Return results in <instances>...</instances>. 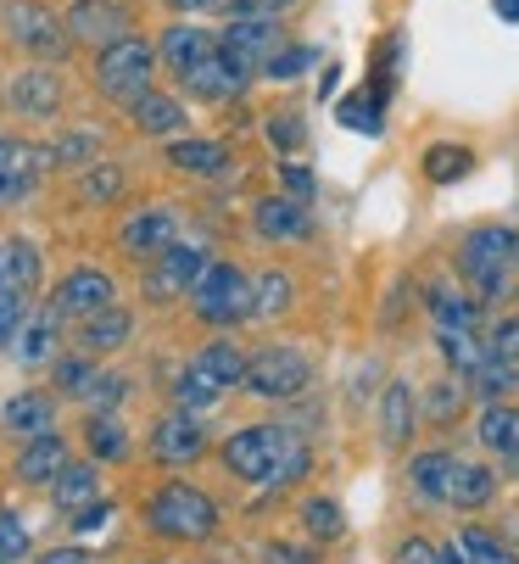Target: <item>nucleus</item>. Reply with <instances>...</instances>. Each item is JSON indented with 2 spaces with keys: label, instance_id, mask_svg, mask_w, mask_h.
<instances>
[{
  "label": "nucleus",
  "instance_id": "9d476101",
  "mask_svg": "<svg viewBox=\"0 0 519 564\" xmlns=\"http://www.w3.org/2000/svg\"><path fill=\"white\" fill-rule=\"evenodd\" d=\"M62 23H67L73 45H112V40L134 34V23H129V12L118 7V0H78Z\"/></svg>",
  "mask_w": 519,
  "mask_h": 564
},
{
  "label": "nucleus",
  "instance_id": "f704fd0d",
  "mask_svg": "<svg viewBox=\"0 0 519 564\" xmlns=\"http://www.w3.org/2000/svg\"><path fill=\"white\" fill-rule=\"evenodd\" d=\"M56 325H62L56 313L23 318V325H18V358H23V364H45V358H56Z\"/></svg>",
  "mask_w": 519,
  "mask_h": 564
},
{
  "label": "nucleus",
  "instance_id": "3c124183",
  "mask_svg": "<svg viewBox=\"0 0 519 564\" xmlns=\"http://www.w3.org/2000/svg\"><path fill=\"white\" fill-rule=\"evenodd\" d=\"M123 391H129V380H123V375H96V386L84 391V397H90V402H96L101 414H112L118 402H123Z\"/></svg>",
  "mask_w": 519,
  "mask_h": 564
},
{
  "label": "nucleus",
  "instance_id": "423d86ee",
  "mask_svg": "<svg viewBox=\"0 0 519 564\" xmlns=\"http://www.w3.org/2000/svg\"><path fill=\"white\" fill-rule=\"evenodd\" d=\"M191 302L207 325H240V318H251V280L235 263H207L202 280L191 285Z\"/></svg>",
  "mask_w": 519,
  "mask_h": 564
},
{
  "label": "nucleus",
  "instance_id": "20e7f679",
  "mask_svg": "<svg viewBox=\"0 0 519 564\" xmlns=\"http://www.w3.org/2000/svg\"><path fill=\"white\" fill-rule=\"evenodd\" d=\"M151 78H156V45H145V40H134V34L101 45V56H96V85H101L107 101L134 107V101L151 90Z\"/></svg>",
  "mask_w": 519,
  "mask_h": 564
},
{
  "label": "nucleus",
  "instance_id": "bf43d9fd",
  "mask_svg": "<svg viewBox=\"0 0 519 564\" xmlns=\"http://www.w3.org/2000/svg\"><path fill=\"white\" fill-rule=\"evenodd\" d=\"M40 564H84V547H56V553H40Z\"/></svg>",
  "mask_w": 519,
  "mask_h": 564
},
{
  "label": "nucleus",
  "instance_id": "39448f33",
  "mask_svg": "<svg viewBox=\"0 0 519 564\" xmlns=\"http://www.w3.org/2000/svg\"><path fill=\"white\" fill-rule=\"evenodd\" d=\"M307 380H313V364L296 347H263L257 358H246V375H240V386L263 402H291L307 391Z\"/></svg>",
  "mask_w": 519,
  "mask_h": 564
},
{
  "label": "nucleus",
  "instance_id": "13d9d810",
  "mask_svg": "<svg viewBox=\"0 0 519 564\" xmlns=\"http://www.w3.org/2000/svg\"><path fill=\"white\" fill-rule=\"evenodd\" d=\"M263 558H269V564H318V553H313V547H291V542H269V547H263Z\"/></svg>",
  "mask_w": 519,
  "mask_h": 564
},
{
  "label": "nucleus",
  "instance_id": "72a5a7b5",
  "mask_svg": "<svg viewBox=\"0 0 519 564\" xmlns=\"http://www.w3.org/2000/svg\"><path fill=\"white\" fill-rule=\"evenodd\" d=\"M430 318H436V330H480V302L458 291H430Z\"/></svg>",
  "mask_w": 519,
  "mask_h": 564
},
{
  "label": "nucleus",
  "instance_id": "f03ea898",
  "mask_svg": "<svg viewBox=\"0 0 519 564\" xmlns=\"http://www.w3.org/2000/svg\"><path fill=\"white\" fill-rule=\"evenodd\" d=\"M513 269H519V235L508 224H480L458 240V274L475 285L480 302H497Z\"/></svg>",
  "mask_w": 519,
  "mask_h": 564
},
{
  "label": "nucleus",
  "instance_id": "393cba45",
  "mask_svg": "<svg viewBox=\"0 0 519 564\" xmlns=\"http://www.w3.org/2000/svg\"><path fill=\"white\" fill-rule=\"evenodd\" d=\"M51 498H56V509L62 514H73V509H84V503H96L101 498V475H96V464H62L56 469V480H51Z\"/></svg>",
  "mask_w": 519,
  "mask_h": 564
},
{
  "label": "nucleus",
  "instance_id": "0eeeda50",
  "mask_svg": "<svg viewBox=\"0 0 519 564\" xmlns=\"http://www.w3.org/2000/svg\"><path fill=\"white\" fill-rule=\"evenodd\" d=\"M7 34L29 51V56H40V62H62L67 56V23L51 12V7H40V0H12L7 7Z\"/></svg>",
  "mask_w": 519,
  "mask_h": 564
},
{
  "label": "nucleus",
  "instance_id": "5fc2aeb1",
  "mask_svg": "<svg viewBox=\"0 0 519 564\" xmlns=\"http://www.w3.org/2000/svg\"><path fill=\"white\" fill-rule=\"evenodd\" d=\"M391 564H442V547L424 542V536H408V542L391 553Z\"/></svg>",
  "mask_w": 519,
  "mask_h": 564
},
{
  "label": "nucleus",
  "instance_id": "aec40b11",
  "mask_svg": "<svg viewBox=\"0 0 519 564\" xmlns=\"http://www.w3.org/2000/svg\"><path fill=\"white\" fill-rule=\"evenodd\" d=\"M40 274H45L40 247H34V240H23V235H12L7 247H0V285L18 291V296H34L40 291Z\"/></svg>",
  "mask_w": 519,
  "mask_h": 564
},
{
  "label": "nucleus",
  "instance_id": "052dcab7",
  "mask_svg": "<svg viewBox=\"0 0 519 564\" xmlns=\"http://www.w3.org/2000/svg\"><path fill=\"white\" fill-rule=\"evenodd\" d=\"M167 7H173V12H218L224 0H167Z\"/></svg>",
  "mask_w": 519,
  "mask_h": 564
},
{
  "label": "nucleus",
  "instance_id": "680f3d73",
  "mask_svg": "<svg viewBox=\"0 0 519 564\" xmlns=\"http://www.w3.org/2000/svg\"><path fill=\"white\" fill-rule=\"evenodd\" d=\"M491 12H497L502 23H519V0H491Z\"/></svg>",
  "mask_w": 519,
  "mask_h": 564
},
{
  "label": "nucleus",
  "instance_id": "1a4fd4ad",
  "mask_svg": "<svg viewBox=\"0 0 519 564\" xmlns=\"http://www.w3.org/2000/svg\"><path fill=\"white\" fill-rule=\"evenodd\" d=\"M107 302H118V285L107 269H73L56 291H51V313L56 318H90L101 313Z\"/></svg>",
  "mask_w": 519,
  "mask_h": 564
},
{
  "label": "nucleus",
  "instance_id": "2f4dec72",
  "mask_svg": "<svg viewBox=\"0 0 519 564\" xmlns=\"http://www.w3.org/2000/svg\"><path fill=\"white\" fill-rule=\"evenodd\" d=\"M51 420H56V402L45 391H23L7 402V431H18V436H40V431H51Z\"/></svg>",
  "mask_w": 519,
  "mask_h": 564
},
{
  "label": "nucleus",
  "instance_id": "cd10ccee",
  "mask_svg": "<svg viewBox=\"0 0 519 564\" xmlns=\"http://www.w3.org/2000/svg\"><path fill=\"white\" fill-rule=\"evenodd\" d=\"M386 107H391V96H380L375 85H364V90H353V96L335 107V118H340V129H353V134H380L386 129Z\"/></svg>",
  "mask_w": 519,
  "mask_h": 564
},
{
  "label": "nucleus",
  "instance_id": "de8ad7c7",
  "mask_svg": "<svg viewBox=\"0 0 519 564\" xmlns=\"http://www.w3.org/2000/svg\"><path fill=\"white\" fill-rule=\"evenodd\" d=\"M96 151H101L96 134H62V140L51 145V163H67V169H73V163H90Z\"/></svg>",
  "mask_w": 519,
  "mask_h": 564
},
{
  "label": "nucleus",
  "instance_id": "412c9836",
  "mask_svg": "<svg viewBox=\"0 0 519 564\" xmlns=\"http://www.w3.org/2000/svg\"><path fill=\"white\" fill-rule=\"evenodd\" d=\"M413 425H419L413 386H408V380H391L386 397H380V442H386V447H408V442H413Z\"/></svg>",
  "mask_w": 519,
  "mask_h": 564
},
{
  "label": "nucleus",
  "instance_id": "c9c22d12",
  "mask_svg": "<svg viewBox=\"0 0 519 564\" xmlns=\"http://www.w3.org/2000/svg\"><path fill=\"white\" fill-rule=\"evenodd\" d=\"M469 386H475V397L502 402L508 391H519V364H502V358H491V352H486V364H480V369H469Z\"/></svg>",
  "mask_w": 519,
  "mask_h": 564
},
{
  "label": "nucleus",
  "instance_id": "5701e85b",
  "mask_svg": "<svg viewBox=\"0 0 519 564\" xmlns=\"http://www.w3.org/2000/svg\"><path fill=\"white\" fill-rule=\"evenodd\" d=\"M67 464V442L56 436V431H40V436H29V447L18 453V480H29V487H51L56 480V469Z\"/></svg>",
  "mask_w": 519,
  "mask_h": 564
},
{
  "label": "nucleus",
  "instance_id": "473e14b6",
  "mask_svg": "<svg viewBox=\"0 0 519 564\" xmlns=\"http://www.w3.org/2000/svg\"><path fill=\"white\" fill-rule=\"evenodd\" d=\"M291 302H296L291 274L269 269V274H257V280H251V318H280V313H291Z\"/></svg>",
  "mask_w": 519,
  "mask_h": 564
},
{
  "label": "nucleus",
  "instance_id": "7ed1b4c3",
  "mask_svg": "<svg viewBox=\"0 0 519 564\" xmlns=\"http://www.w3.org/2000/svg\"><path fill=\"white\" fill-rule=\"evenodd\" d=\"M145 525L167 542H207L218 531V503L207 492L185 487V480H167L145 503Z\"/></svg>",
  "mask_w": 519,
  "mask_h": 564
},
{
  "label": "nucleus",
  "instance_id": "8fccbe9b",
  "mask_svg": "<svg viewBox=\"0 0 519 564\" xmlns=\"http://www.w3.org/2000/svg\"><path fill=\"white\" fill-rule=\"evenodd\" d=\"M486 352L502 358V364H519V318H497L491 336H486Z\"/></svg>",
  "mask_w": 519,
  "mask_h": 564
},
{
  "label": "nucleus",
  "instance_id": "6e6552de",
  "mask_svg": "<svg viewBox=\"0 0 519 564\" xmlns=\"http://www.w3.org/2000/svg\"><path fill=\"white\" fill-rule=\"evenodd\" d=\"M180 85L196 96V101H213V107H224V101H240L246 96V85H251V73L218 45V51H207L185 78H180Z\"/></svg>",
  "mask_w": 519,
  "mask_h": 564
},
{
  "label": "nucleus",
  "instance_id": "09e8293b",
  "mask_svg": "<svg viewBox=\"0 0 519 564\" xmlns=\"http://www.w3.org/2000/svg\"><path fill=\"white\" fill-rule=\"evenodd\" d=\"M29 296H18V291H7L0 285V347H12L18 341V325L29 318V307H23Z\"/></svg>",
  "mask_w": 519,
  "mask_h": 564
},
{
  "label": "nucleus",
  "instance_id": "a18cd8bd",
  "mask_svg": "<svg viewBox=\"0 0 519 564\" xmlns=\"http://www.w3.org/2000/svg\"><path fill=\"white\" fill-rule=\"evenodd\" d=\"M29 558V525L18 514H0V564Z\"/></svg>",
  "mask_w": 519,
  "mask_h": 564
},
{
  "label": "nucleus",
  "instance_id": "bb28decb",
  "mask_svg": "<svg viewBox=\"0 0 519 564\" xmlns=\"http://www.w3.org/2000/svg\"><path fill=\"white\" fill-rule=\"evenodd\" d=\"M480 447L497 453V458H519V409H508V402H486V414L475 425Z\"/></svg>",
  "mask_w": 519,
  "mask_h": 564
},
{
  "label": "nucleus",
  "instance_id": "dca6fc26",
  "mask_svg": "<svg viewBox=\"0 0 519 564\" xmlns=\"http://www.w3.org/2000/svg\"><path fill=\"white\" fill-rule=\"evenodd\" d=\"M207 51H218V34H207V29H196V23H167L162 40H156V62H167L173 78H185Z\"/></svg>",
  "mask_w": 519,
  "mask_h": 564
},
{
  "label": "nucleus",
  "instance_id": "f8f14e48",
  "mask_svg": "<svg viewBox=\"0 0 519 564\" xmlns=\"http://www.w3.org/2000/svg\"><path fill=\"white\" fill-rule=\"evenodd\" d=\"M45 169H51V145H29V140H7V134H0V202L29 196Z\"/></svg>",
  "mask_w": 519,
  "mask_h": 564
},
{
  "label": "nucleus",
  "instance_id": "6ab92c4d",
  "mask_svg": "<svg viewBox=\"0 0 519 564\" xmlns=\"http://www.w3.org/2000/svg\"><path fill=\"white\" fill-rule=\"evenodd\" d=\"M12 107L23 118H56L62 112V78L51 67H29L12 78Z\"/></svg>",
  "mask_w": 519,
  "mask_h": 564
},
{
  "label": "nucleus",
  "instance_id": "a211bd4d",
  "mask_svg": "<svg viewBox=\"0 0 519 564\" xmlns=\"http://www.w3.org/2000/svg\"><path fill=\"white\" fill-rule=\"evenodd\" d=\"M213 258L202 252V247H180L173 240L167 252H156V274H151V296H173V291H191L196 280H202V269H207Z\"/></svg>",
  "mask_w": 519,
  "mask_h": 564
},
{
  "label": "nucleus",
  "instance_id": "49530a36",
  "mask_svg": "<svg viewBox=\"0 0 519 564\" xmlns=\"http://www.w3.org/2000/svg\"><path fill=\"white\" fill-rule=\"evenodd\" d=\"M458 409H464V386H453V380L430 386V397H424V414H430V420H442V425H447Z\"/></svg>",
  "mask_w": 519,
  "mask_h": 564
},
{
  "label": "nucleus",
  "instance_id": "ea45409f",
  "mask_svg": "<svg viewBox=\"0 0 519 564\" xmlns=\"http://www.w3.org/2000/svg\"><path fill=\"white\" fill-rule=\"evenodd\" d=\"M302 525H307V536H313V542H335V536L346 531V520H340V503H335V498H307V503H302Z\"/></svg>",
  "mask_w": 519,
  "mask_h": 564
},
{
  "label": "nucleus",
  "instance_id": "9b49d317",
  "mask_svg": "<svg viewBox=\"0 0 519 564\" xmlns=\"http://www.w3.org/2000/svg\"><path fill=\"white\" fill-rule=\"evenodd\" d=\"M218 45L257 78V67H263V56L269 51H280L285 45V29H280V18H235L224 34H218Z\"/></svg>",
  "mask_w": 519,
  "mask_h": 564
},
{
  "label": "nucleus",
  "instance_id": "f257e3e1",
  "mask_svg": "<svg viewBox=\"0 0 519 564\" xmlns=\"http://www.w3.org/2000/svg\"><path fill=\"white\" fill-rule=\"evenodd\" d=\"M224 464L251 487H291L313 469V447L285 425H246L224 442Z\"/></svg>",
  "mask_w": 519,
  "mask_h": 564
},
{
  "label": "nucleus",
  "instance_id": "2eb2a0df",
  "mask_svg": "<svg viewBox=\"0 0 519 564\" xmlns=\"http://www.w3.org/2000/svg\"><path fill=\"white\" fill-rule=\"evenodd\" d=\"M251 224H257L263 240H307L313 235V213L296 196H263L257 213H251Z\"/></svg>",
  "mask_w": 519,
  "mask_h": 564
},
{
  "label": "nucleus",
  "instance_id": "4be33fe9",
  "mask_svg": "<svg viewBox=\"0 0 519 564\" xmlns=\"http://www.w3.org/2000/svg\"><path fill=\"white\" fill-rule=\"evenodd\" d=\"M167 163L196 180H218L229 174V145L224 140H167Z\"/></svg>",
  "mask_w": 519,
  "mask_h": 564
},
{
  "label": "nucleus",
  "instance_id": "58836bf2",
  "mask_svg": "<svg viewBox=\"0 0 519 564\" xmlns=\"http://www.w3.org/2000/svg\"><path fill=\"white\" fill-rule=\"evenodd\" d=\"M313 62H318V51H313V45H280V51H269V56H263V67H257V73L274 78V85H285V78H302Z\"/></svg>",
  "mask_w": 519,
  "mask_h": 564
},
{
  "label": "nucleus",
  "instance_id": "603ef678",
  "mask_svg": "<svg viewBox=\"0 0 519 564\" xmlns=\"http://www.w3.org/2000/svg\"><path fill=\"white\" fill-rule=\"evenodd\" d=\"M269 140H274L280 151H296V145L307 140V129H302L296 112H280V118H269Z\"/></svg>",
  "mask_w": 519,
  "mask_h": 564
},
{
  "label": "nucleus",
  "instance_id": "4d7b16f0",
  "mask_svg": "<svg viewBox=\"0 0 519 564\" xmlns=\"http://www.w3.org/2000/svg\"><path fill=\"white\" fill-rule=\"evenodd\" d=\"M280 180H285V196H296V202H313V174H307L302 163H280Z\"/></svg>",
  "mask_w": 519,
  "mask_h": 564
},
{
  "label": "nucleus",
  "instance_id": "e433bc0d",
  "mask_svg": "<svg viewBox=\"0 0 519 564\" xmlns=\"http://www.w3.org/2000/svg\"><path fill=\"white\" fill-rule=\"evenodd\" d=\"M173 402H180L185 414H207V409H218V402H224V386H213L207 375L185 369V375H180V386H173Z\"/></svg>",
  "mask_w": 519,
  "mask_h": 564
},
{
  "label": "nucleus",
  "instance_id": "e2e57ef3",
  "mask_svg": "<svg viewBox=\"0 0 519 564\" xmlns=\"http://www.w3.org/2000/svg\"><path fill=\"white\" fill-rule=\"evenodd\" d=\"M442 564H469V558H464V547H458V542H447V547H442Z\"/></svg>",
  "mask_w": 519,
  "mask_h": 564
},
{
  "label": "nucleus",
  "instance_id": "a19ab883",
  "mask_svg": "<svg viewBox=\"0 0 519 564\" xmlns=\"http://www.w3.org/2000/svg\"><path fill=\"white\" fill-rule=\"evenodd\" d=\"M458 547H464L469 564H513V553H508L491 531H480V525H464V531H458Z\"/></svg>",
  "mask_w": 519,
  "mask_h": 564
},
{
  "label": "nucleus",
  "instance_id": "864d4df0",
  "mask_svg": "<svg viewBox=\"0 0 519 564\" xmlns=\"http://www.w3.org/2000/svg\"><path fill=\"white\" fill-rule=\"evenodd\" d=\"M235 18H285L296 0H224Z\"/></svg>",
  "mask_w": 519,
  "mask_h": 564
},
{
  "label": "nucleus",
  "instance_id": "c03bdc74",
  "mask_svg": "<svg viewBox=\"0 0 519 564\" xmlns=\"http://www.w3.org/2000/svg\"><path fill=\"white\" fill-rule=\"evenodd\" d=\"M84 196H90V202H112L118 191H123V169L118 163H96V169H84Z\"/></svg>",
  "mask_w": 519,
  "mask_h": 564
},
{
  "label": "nucleus",
  "instance_id": "7c9ffc66",
  "mask_svg": "<svg viewBox=\"0 0 519 564\" xmlns=\"http://www.w3.org/2000/svg\"><path fill=\"white\" fill-rule=\"evenodd\" d=\"M419 169H424L430 185H458V180L475 169V151L458 145V140H442V145H430V151H424V163H419Z\"/></svg>",
  "mask_w": 519,
  "mask_h": 564
},
{
  "label": "nucleus",
  "instance_id": "c85d7f7f",
  "mask_svg": "<svg viewBox=\"0 0 519 564\" xmlns=\"http://www.w3.org/2000/svg\"><path fill=\"white\" fill-rule=\"evenodd\" d=\"M191 369H196V375H207L213 386H224V391H229V386H240V375H246V352H240L229 336H213V341L196 352V364H191Z\"/></svg>",
  "mask_w": 519,
  "mask_h": 564
},
{
  "label": "nucleus",
  "instance_id": "ddd939ff",
  "mask_svg": "<svg viewBox=\"0 0 519 564\" xmlns=\"http://www.w3.org/2000/svg\"><path fill=\"white\" fill-rule=\"evenodd\" d=\"M207 453V431H202V420L196 414H167L156 431H151V458L156 464H167V469H185V464H196Z\"/></svg>",
  "mask_w": 519,
  "mask_h": 564
},
{
  "label": "nucleus",
  "instance_id": "4c0bfd02",
  "mask_svg": "<svg viewBox=\"0 0 519 564\" xmlns=\"http://www.w3.org/2000/svg\"><path fill=\"white\" fill-rule=\"evenodd\" d=\"M436 347H442V358L458 375H469V369L486 364V341H475V330H436Z\"/></svg>",
  "mask_w": 519,
  "mask_h": 564
},
{
  "label": "nucleus",
  "instance_id": "37998d69",
  "mask_svg": "<svg viewBox=\"0 0 519 564\" xmlns=\"http://www.w3.org/2000/svg\"><path fill=\"white\" fill-rule=\"evenodd\" d=\"M90 386H96V364L84 358V352H78V358H62V364H56V391H67V397H84Z\"/></svg>",
  "mask_w": 519,
  "mask_h": 564
},
{
  "label": "nucleus",
  "instance_id": "79ce46f5",
  "mask_svg": "<svg viewBox=\"0 0 519 564\" xmlns=\"http://www.w3.org/2000/svg\"><path fill=\"white\" fill-rule=\"evenodd\" d=\"M90 453H96V458H107V464L129 458V431H123L112 414H101V420L90 425Z\"/></svg>",
  "mask_w": 519,
  "mask_h": 564
},
{
  "label": "nucleus",
  "instance_id": "f3484780",
  "mask_svg": "<svg viewBox=\"0 0 519 564\" xmlns=\"http://www.w3.org/2000/svg\"><path fill=\"white\" fill-rule=\"evenodd\" d=\"M129 336H134V313L118 302L78 318V352H118V347H129Z\"/></svg>",
  "mask_w": 519,
  "mask_h": 564
},
{
  "label": "nucleus",
  "instance_id": "c756f323",
  "mask_svg": "<svg viewBox=\"0 0 519 564\" xmlns=\"http://www.w3.org/2000/svg\"><path fill=\"white\" fill-rule=\"evenodd\" d=\"M497 498V475L486 469V464H464L458 458V469H453V480H447V503L453 509H486Z\"/></svg>",
  "mask_w": 519,
  "mask_h": 564
},
{
  "label": "nucleus",
  "instance_id": "b1692460",
  "mask_svg": "<svg viewBox=\"0 0 519 564\" xmlns=\"http://www.w3.org/2000/svg\"><path fill=\"white\" fill-rule=\"evenodd\" d=\"M453 469H458V458H453L447 447H430V453H419V458L408 464V480H413V492H419L424 503H447Z\"/></svg>",
  "mask_w": 519,
  "mask_h": 564
},
{
  "label": "nucleus",
  "instance_id": "6e6d98bb",
  "mask_svg": "<svg viewBox=\"0 0 519 564\" xmlns=\"http://www.w3.org/2000/svg\"><path fill=\"white\" fill-rule=\"evenodd\" d=\"M112 520V503L107 498H96V503H84V509H73V531L84 536V531H101Z\"/></svg>",
  "mask_w": 519,
  "mask_h": 564
},
{
  "label": "nucleus",
  "instance_id": "a878e982",
  "mask_svg": "<svg viewBox=\"0 0 519 564\" xmlns=\"http://www.w3.org/2000/svg\"><path fill=\"white\" fill-rule=\"evenodd\" d=\"M129 112H134V129L151 134V140H173V134L185 129V107L173 101V96H162V90H145Z\"/></svg>",
  "mask_w": 519,
  "mask_h": 564
},
{
  "label": "nucleus",
  "instance_id": "4468645a",
  "mask_svg": "<svg viewBox=\"0 0 519 564\" xmlns=\"http://www.w3.org/2000/svg\"><path fill=\"white\" fill-rule=\"evenodd\" d=\"M118 240L134 252V258H156L180 240V213L173 207H145V213H129V224L118 229Z\"/></svg>",
  "mask_w": 519,
  "mask_h": 564
}]
</instances>
